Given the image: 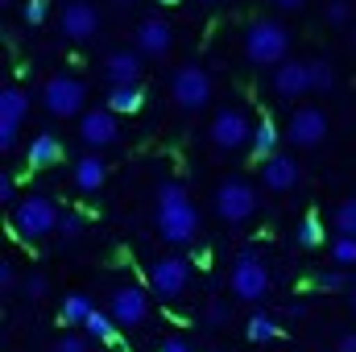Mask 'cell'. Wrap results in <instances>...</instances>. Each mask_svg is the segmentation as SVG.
Wrapping results in <instances>:
<instances>
[{
  "label": "cell",
  "instance_id": "obj_47",
  "mask_svg": "<svg viewBox=\"0 0 356 352\" xmlns=\"http://www.w3.org/2000/svg\"><path fill=\"white\" fill-rule=\"evenodd\" d=\"M162 4H178V0H162Z\"/></svg>",
  "mask_w": 356,
  "mask_h": 352
},
{
  "label": "cell",
  "instance_id": "obj_7",
  "mask_svg": "<svg viewBox=\"0 0 356 352\" xmlns=\"http://www.w3.org/2000/svg\"><path fill=\"white\" fill-rule=\"evenodd\" d=\"M228 286H232V294H236L241 303H261L269 294V265L261 262L253 249H245V253L232 262Z\"/></svg>",
  "mask_w": 356,
  "mask_h": 352
},
{
  "label": "cell",
  "instance_id": "obj_22",
  "mask_svg": "<svg viewBox=\"0 0 356 352\" xmlns=\"http://www.w3.org/2000/svg\"><path fill=\"white\" fill-rule=\"evenodd\" d=\"M25 116H29V91L17 88V83L0 91V120L4 125H21Z\"/></svg>",
  "mask_w": 356,
  "mask_h": 352
},
{
  "label": "cell",
  "instance_id": "obj_13",
  "mask_svg": "<svg viewBox=\"0 0 356 352\" xmlns=\"http://www.w3.org/2000/svg\"><path fill=\"white\" fill-rule=\"evenodd\" d=\"M79 137H83L88 150H108V145H116V137H120L116 112H112V108H91V112H83V116H79Z\"/></svg>",
  "mask_w": 356,
  "mask_h": 352
},
{
  "label": "cell",
  "instance_id": "obj_33",
  "mask_svg": "<svg viewBox=\"0 0 356 352\" xmlns=\"http://www.w3.org/2000/svg\"><path fill=\"white\" fill-rule=\"evenodd\" d=\"M21 290H25V298H33V303H38V298H46V290H50V282H46V273H38V269H33V273H25V282H21Z\"/></svg>",
  "mask_w": 356,
  "mask_h": 352
},
{
  "label": "cell",
  "instance_id": "obj_9",
  "mask_svg": "<svg viewBox=\"0 0 356 352\" xmlns=\"http://www.w3.org/2000/svg\"><path fill=\"white\" fill-rule=\"evenodd\" d=\"M282 133H286L290 145H298V150H315V145L327 137V112H323V108H294Z\"/></svg>",
  "mask_w": 356,
  "mask_h": 352
},
{
  "label": "cell",
  "instance_id": "obj_29",
  "mask_svg": "<svg viewBox=\"0 0 356 352\" xmlns=\"http://www.w3.org/2000/svg\"><path fill=\"white\" fill-rule=\"evenodd\" d=\"M323 21H327L332 29H344V25L353 21V4H348V0H327V8H323Z\"/></svg>",
  "mask_w": 356,
  "mask_h": 352
},
{
  "label": "cell",
  "instance_id": "obj_15",
  "mask_svg": "<svg viewBox=\"0 0 356 352\" xmlns=\"http://www.w3.org/2000/svg\"><path fill=\"white\" fill-rule=\"evenodd\" d=\"M273 91H277L282 99H298V95L315 91V88H311V63L286 58L282 67H273Z\"/></svg>",
  "mask_w": 356,
  "mask_h": 352
},
{
  "label": "cell",
  "instance_id": "obj_43",
  "mask_svg": "<svg viewBox=\"0 0 356 352\" xmlns=\"http://www.w3.org/2000/svg\"><path fill=\"white\" fill-rule=\"evenodd\" d=\"M348 311H353V315H356V282H353V286H348Z\"/></svg>",
  "mask_w": 356,
  "mask_h": 352
},
{
  "label": "cell",
  "instance_id": "obj_39",
  "mask_svg": "<svg viewBox=\"0 0 356 352\" xmlns=\"http://www.w3.org/2000/svg\"><path fill=\"white\" fill-rule=\"evenodd\" d=\"M54 352H91V349H88V340H83V336H63Z\"/></svg>",
  "mask_w": 356,
  "mask_h": 352
},
{
  "label": "cell",
  "instance_id": "obj_3",
  "mask_svg": "<svg viewBox=\"0 0 356 352\" xmlns=\"http://www.w3.org/2000/svg\"><path fill=\"white\" fill-rule=\"evenodd\" d=\"M58 220H63V211H58V203L46 199V195H25V199L13 207V232H17L21 241H42V237H50V232H58Z\"/></svg>",
  "mask_w": 356,
  "mask_h": 352
},
{
  "label": "cell",
  "instance_id": "obj_45",
  "mask_svg": "<svg viewBox=\"0 0 356 352\" xmlns=\"http://www.w3.org/2000/svg\"><path fill=\"white\" fill-rule=\"evenodd\" d=\"M8 4H13V0H0V8H8Z\"/></svg>",
  "mask_w": 356,
  "mask_h": 352
},
{
  "label": "cell",
  "instance_id": "obj_14",
  "mask_svg": "<svg viewBox=\"0 0 356 352\" xmlns=\"http://www.w3.org/2000/svg\"><path fill=\"white\" fill-rule=\"evenodd\" d=\"M133 46H137L145 58H166L170 46H175V29H170V21H162V17H145V21L137 25V33H133Z\"/></svg>",
  "mask_w": 356,
  "mask_h": 352
},
{
  "label": "cell",
  "instance_id": "obj_21",
  "mask_svg": "<svg viewBox=\"0 0 356 352\" xmlns=\"http://www.w3.org/2000/svg\"><path fill=\"white\" fill-rule=\"evenodd\" d=\"M141 104H145V88L141 83H124V88L108 91V104L104 108H112L116 116H133V112H141Z\"/></svg>",
  "mask_w": 356,
  "mask_h": 352
},
{
  "label": "cell",
  "instance_id": "obj_31",
  "mask_svg": "<svg viewBox=\"0 0 356 352\" xmlns=\"http://www.w3.org/2000/svg\"><path fill=\"white\" fill-rule=\"evenodd\" d=\"M332 262L356 265V237H336V241H332Z\"/></svg>",
  "mask_w": 356,
  "mask_h": 352
},
{
  "label": "cell",
  "instance_id": "obj_40",
  "mask_svg": "<svg viewBox=\"0 0 356 352\" xmlns=\"http://www.w3.org/2000/svg\"><path fill=\"white\" fill-rule=\"evenodd\" d=\"M158 352H191V344H186L182 336H170V340H162V349Z\"/></svg>",
  "mask_w": 356,
  "mask_h": 352
},
{
  "label": "cell",
  "instance_id": "obj_34",
  "mask_svg": "<svg viewBox=\"0 0 356 352\" xmlns=\"http://www.w3.org/2000/svg\"><path fill=\"white\" fill-rule=\"evenodd\" d=\"M315 286H319V290H332V294H336V290H348L353 282H348V278H344L340 269H323V273L315 278Z\"/></svg>",
  "mask_w": 356,
  "mask_h": 352
},
{
  "label": "cell",
  "instance_id": "obj_19",
  "mask_svg": "<svg viewBox=\"0 0 356 352\" xmlns=\"http://www.w3.org/2000/svg\"><path fill=\"white\" fill-rule=\"evenodd\" d=\"M282 141H286V133H282V129L266 116V120H257V129H253V145H249V150H253V158H257V162H266V158L277 154V145H282Z\"/></svg>",
  "mask_w": 356,
  "mask_h": 352
},
{
  "label": "cell",
  "instance_id": "obj_18",
  "mask_svg": "<svg viewBox=\"0 0 356 352\" xmlns=\"http://www.w3.org/2000/svg\"><path fill=\"white\" fill-rule=\"evenodd\" d=\"M54 162H63V141H58L54 133H38V137L29 141V150H25V166H29V170H46V166H54Z\"/></svg>",
  "mask_w": 356,
  "mask_h": 352
},
{
  "label": "cell",
  "instance_id": "obj_23",
  "mask_svg": "<svg viewBox=\"0 0 356 352\" xmlns=\"http://www.w3.org/2000/svg\"><path fill=\"white\" fill-rule=\"evenodd\" d=\"M95 311H99V307L91 303V294H67L63 307H58V319H63L67 328H83Z\"/></svg>",
  "mask_w": 356,
  "mask_h": 352
},
{
  "label": "cell",
  "instance_id": "obj_36",
  "mask_svg": "<svg viewBox=\"0 0 356 352\" xmlns=\"http://www.w3.org/2000/svg\"><path fill=\"white\" fill-rule=\"evenodd\" d=\"M17 133H21V125H4L0 120V154H13L17 150Z\"/></svg>",
  "mask_w": 356,
  "mask_h": 352
},
{
  "label": "cell",
  "instance_id": "obj_46",
  "mask_svg": "<svg viewBox=\"0 0 356 352\" xmlns=\"http://www.w3.org/2000/svg\"><path fill=\"white\" fill-rule=\"evenodd\" d=\"M353 50H356V29H353Z\"/></svg>",
  "mask_w": 356,
  "mask_h": 352
},
{
  "label": "cell",
  "instance_id": "obj_48",
  "mask_svg": "<svg viewBox=\"0 0 356 352\" xmlns=\"http://www.w3.org/2000/svg\"><path fill=\"white\" fill-rule=\"evenodd\" d=\"M207 4H216V0H207Z\"/></svg>",
  "mask_w": 356,
  "mask_h": 352
},
{
  "label": "cell",
  "instance_id": "obj_41",
  "mask_svg": "<svg viewBox=\"0 0 356 352\" xmlns=\"http://www.w3.org/2000/svg\"><path fill=\"white\" fill-rule=\"evenodd\" d=\"M336 352H356V332H344L340 344H336Z\"/></svg>",
  "mask_w": 356,
  "mask_h": 352
},
{
  "label": "cell",
  "instance_id": "obj_17",
  "mask_svg": "<svg viewBox=\"0 0 356 352\" xmlns=\"http://www.w3.org/2000/svg\"><path fill=\"white\" fill-rule=\"evenodd\" d=\"M298 178H302V166L290 158V154H273L261 162V182H266V191H290V186H298Z\"/></svg>",
  "mask_w": 356,
  "mask_h": 352
},
{
  "label": "cell",
  "instance_id": "obj_6",
  "mask_svg": "<svg viewBox=\"0 0 356 352\" xmlns=\"http://www.w3.org/2000/svg\"><path fill=\"white\" fill-rule=\"evenodd\" d=\"M253 120H249V112L245 108H220L216 116H211V145L220 150V154H236V150H245V145H253Z\"/></svg>",
  "mask_w": 356,
  "mask_h": 352
},
{
  "label": "cell",
  "instance_id": "obj_1",
  "mask_svg": "<svg viewBox=\"0 0 356 352\" xmlns=\"http://www.w3.org/2000/svg\"><path fill=\"white\" fill-rule=\"evenodd\" d=\"M154 224H158V237L166 245H178V249L199 237V207L191 203L182 182H175V178L158 182V191H154Z\"/></svg>",
  "mask_w": 356,
  "mask_h": 352
},
{
  "label": "cell",
  "instance_id": "obj_30",
  "mask_svg": "<svg viewBox=\"0 0 356 352\" xmlns=\"http://www.w3.org/2000/svg\"><path fill=\"white\" fill-rule=\"evenodd\" d=\"M83 228H88V220H83L79 211H63V220H58V237H63V241H79Z\"/></svg>",
  "mask_w": 356,
  "mask_h": 352
},
{
  "label": "cell",
  "instance_id": "obj_8",
  "mask_svg": "<svg viewBox=\"0 0 356 352\" xmlns=\"http://www.w3.org/2000/svg\"><path fill=\"white\" fill-rule=\"evenodd\" d=\"M170 99H175L182 112H199V108H207V99H211V75H207L199 63L178 67L175 79H170Z\"/></svg>",
  "mask_w": 356,
  "mask_h": 352
},
{
  "label": "cell",
  "instance_id": "obj_38",
  "mask_svg": "<svg viewBox=\"0 0 356 352\" xmlns=\"http://www.w3.org/2000/svg\"><path fill=\"white\" fill-rule=\"evenodd\" d=\"M207 323H216V328H220V323H228V303L211 298V303H207Z\"/></svg>",
  "mask_w": 356,
  "mask_h": 352
},
{
  "label": "cell",
  "instance_id": "obj_44",
  "mask_svg": "<svg viewBox=\"0 0 356 352\" xmlns=\"http://www.w3.org/2000/svg\"><path fill=\"white\" fill-rule=\"evenodd\" d=\"M112 4H120V8H129V4H137V0H112Z\"/></svg>",
  "mask_w": 356,
  "mask_h": 352
},
{
  "label": "cell",
  "instance_id": "obj_27",
  "mask_svg": "<svg viewBox=\"0 0 356 352\" xmlns=\"http://www.w3.org/2000/svg\"><path fill=\"white\" fill-rule=\"evenodd\" d=\"M336 83H340L336 67H332L327 58H311V88L315 91H336Z\"/></svg>",
  "mask_w": 356,
  "mask_h": 352
},
{
  "label": "cell",
  "instance_id": "obj_10",
  "mask_svg": "<svg viewBox=\"0 0 356 352\" xmlns=\"http://www.w3.org/2000/svg\"><path fill=\"white\" fill-rule=\"evenodd\" d=\"M58 29L67 42H91L99 33V8L91 0H67L58 13Z\"/></svg>",
  "mask_w": 356,
  "mask_h": 352
},
{
  "label": "cell",
  "instance_id": "obj_4",
  "mask_svg": "<svg viewBox=\"0 0 356 352\" xmlns=\"http://www.w3.org/2000/svg\"><path fill=\"white\" fill-rule=\"evenodd\" d=\"M216 216L224 220V224H245V220H253V211H257V186L249 182V178H236L228 175L220 186H216Z\"/></svg>",
  "mask_w": 356,
  "mask_h": 352
},
{
  "label": "cell",
  "instance_id": "obj_35",
  "mask_svg": "<svg viewBox=\"0 0 356 352\" xmlns=\"http://www.w3.org/2000/svg\"><path fill=\"white\" fill-rule=\"evenodd\" d=\"M0 203L4 207H17L21 199H17V178L13 175H0Z\"/></svg>",
  "mask_w": 356,
  "mask_h": 352
},
{
  "label": "cell",
  "instance_id": "obj_32",
  "mask_svg": "<svg viewBox=\"0 0 356 352\" xmlns=\"http://www.w3.org/2000/svg\"><path fill=\"white\" fill-rule=\"evenodd\" d=\"M21 17H25L29 29H38V25L50 17V0H25V4H21Z\"/></svg>",
  "mask_w": 356,
  "mask_h": 352
},
{
  "label": "cell",
  "instance_id": "obj_11",
  "mask_svg": "<svg viewBox=\"0 0 356 352\" xmlns=\"http://www.w3.org/2000/svg\"><path fill=\"white\" fill-rule=\"evenodd\" d=\"M108 311L120 328H141L149 319V294L141 286H116L108 298Z\"/></svg>",
  "mask_w": 356,
  "mask_h": 352
},
{
  "label": "cell",
  "instance_id": "obj_26",
  "mask_svg": "<svg viewBox=\"0 0 356 352\" xmlns=\"http://www.w3.org/2000/svg\"><path fill=\"white\" fill-rule=\"evenodd\" d=\"M294 241L302 245V249H319L323 245V220L311 211V216H302L298 220V228H294Z\"/></svg>",
  "mask_w": 356,
  "mask_h": 352
},
{
  "label": "cell",
  "instance_id": "obj_12",
  "mask_svg": "<svg viewBox=\"0 0 356 352\" xmlns=\"http://www.w3.org/2000/svg\"><path fill=\"white\" fill-rule=\"evenodd\" d=\"M149 286H154L158 298H178L191 286V265L182 257H158L149 265Z\"/></svg>",
  "mask_w": 356,
  "mask_h": 352
},
{
  "label": "cell",
  "instance_id": "obj_16",
  "mask_svg": "<svg viewBox=\"0 0 356 352\" xmlns=\"http://www.w3.org/2000/svg\"><path fill=\"white\" fill-rule=\"evenodd\" d=\"M141 50H112L104 58V79L112 88H124V83H141Z\"/></svg>",
  "mask_w": 356,
  "mask_h": 352
},
{
  "label": "cell",
  "instance_id": "obj_2",
  "mask_svg": "<svg viewBox=\"0 0 356 352\" xmlns=\"http://www.w3.org/2000/svg\"><path fill=\"white\" fill-rule=\"evenodd\" d=\"M290 54V29L273 17H261L245 29V58L253 67H282Z\"/></svg>",
  "mask_w": 356,
  "mask_h": 352
},
{
  "label": "cell",
  "instance_id": "obj_20",
  "mask_svg": "<svg viewBox=\"0 0 356 352\" xmlns=\"http://www.w3.org/2000/svg\"><path fill=\"white\" fill-rule=\"evenodd\" d=\"M104 182H108V166H104L99 154H88V158L75 162V186H79V191H88L91 195V191H99Z\"/></svg>",
  "mask_w": 356,
  "mask_h": 352
},
{
  "label": "cell",
  "instance_id": "obj_37",
  "mask_svg": "<svg viewBox=\"0 0 356 352\" xmlns=\"http://www.w3.org/2000/svg\"><path fill=\"white\" fill-rule=\"evenodd\" d=\"M13 286H17V262L4 257L0 262V290H13Z\"/></svg>",
  "mask_w": 356,
  "mask_h": 352
},
{
  "label": "cell",
  "instance_id": "obj_24",
  "mask_svg": "<svg viewBox=\"0 0 356 352\" xmlns=\"http://www.w3.org/2000/svg\"><path fill=\"white\" fill-rule=\"evenodd\" d=\"M245 332H249V340H253V344H273V340L282 336L277 319H269L266 311H253V315H249V323H245Z\"/></svg>",
  "mask_w": 356,
  "mask_h": 352
},
{
  "label": "cell",
  "instance_id": "obj_28",
  "mask_svg": "<svg viewBox=\"0 0 356 352\" xmlns=\"http://www.w3.org/2000/svg\"><path fill=\"white\" fill-rule=\"evenodd\" d=\"M336 232L340 237H356V195L336 207Z\"/></svg>",
  "mask_w": 356,
  "mask_h": 352
},
{
  "label": "cell",
  "instance_id": "obj_5",
  "mask_svg": "<svg viewBox=\"0 0 356 352\" xmlns=\"http://www.w3.org/2000/svg\"><path fill=\"white\" fill-rule=\"evenodd\" d=\"M42 104L50 116L67 120V116H83V104H88V83L79 75H50L46 88H42Z\"/></svg>",
  "mask_w": 356,
  "mask_h": 352
},
{
  "label": "cell",
  "instance_id": "obj_25",
  "mask_svg": "<svg viewBox=\"0 0 356 352\" xmlns=\"http://www.w3.org/2000/svg\"><path fill=\"white\" fill-rule=\"evenodd\" d=\"M83 332H88V340L116 344V319H112V311H95L88 323H83Z\"/></svg>",
  "mask_w": 356,
  "mask_h": 352
},
{
  "label": "cell",
  "instance_id": "obj_42",
  "mask_svg": "<svg viewBox=\"0 0 356 352\" xmlns=\"http://www.w3.org/2000/svg\"><path fill=\"white\" fill-rule=\"evenodd\" d=\"M273 4H277V8H302L307 0H273Z\"/></svg>",
  "mask_w": 356,
  "mask_h": 352
}]
</instances>
